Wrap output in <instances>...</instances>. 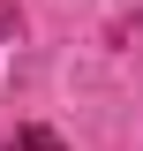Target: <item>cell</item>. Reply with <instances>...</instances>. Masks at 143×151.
<instances>
[{"label":"cell","mask_w":143,"mask_h":151,"mask_svg":"<svg viewBox=\"0 0 143 151\" xmlns=\"http://www.w3.org/2000/svg\"><path fill=\"white\" fill-rule=\"evenodd\" d=\"M8 151H68V144H60L53 129H15V136H8Z\"/></svg>","instance_id":"6da1fadb"}]
</instances>
